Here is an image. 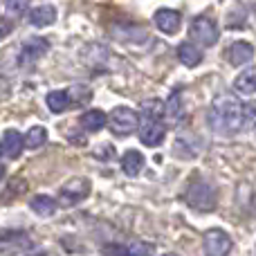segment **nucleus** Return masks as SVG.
Masks as SVG:
<instances>
[{
  "mask_svg": "<svg viewBox=\"0 0 256 256\" xmlns=\"http://www.w3.org/2000/svg\"><path fill=\"white\" fill-rule=\"evenodd\" d=\"M178 58H180L186 68H196L202 61V52H200L196 45H191L189 40H184V43H180V48H178Z\"/></svg>",
  "mask_w": 256,
  "mask_h": 256,
  "instance_id": "14",
  "label": "nucleus"
},
{
  "mask_svg": "<svg viewBox=\"0 0 256 256\" xmlns=\"http://www.w3.org/2000/svg\"><path fill=\"white\" fill-rule=\"evenodd\" d=\"M108 124V117H106V112H102V110H88L84 117H81V126L86 128V130H102L104 126Z\"/></svg>",
  "mask_w": 256,
  "mask_h": 256,
  "instance_id": "18",
  "label": "nucleus"
},
{
  "mask_svg": "<svg viewBox=\"0 0 256 256\" xmlns=\"http://www.w3.org/2000/svg\"><path fill=\"white\" fill-rule=\"evenodd\" d=\"M155 27H158L162 34H178L182 25V16L176 12V9H158L153 16Z\"/></svg>",
  "mask_w": 256,
  "mask_h": 256,
  "instance_id": "8",
  "label": "nucleus"
},
{
  "mask_svg": "<svg viewBox=\"0 0 256 256\" xmlns=\"http://www.w3.org/2000/svg\"><path fill=\"white\" fill-rule=\"evenodd\" d=\"M104 254L106 256H130L126 252V248H117V245H108V248L104 250Z\"/></svg>",
  "mask_w": 256,
  "mask_h": 256,
  "instance_id": "27",
  "label": "nucleus"
},
{
  "mask_svg": "<svg viewBox=\"0 0 256 256\" xmlns=\"http://www.w3.org/2000/svg\"><path fill=\"white\" fill-rule=\"evenodd\" d=\"M140 140L146 146H160L164 142V126L160 120H150V117H140Z\"/></svg>",
  "mask_w": 256,
  "mask_h": 256,
  "instance_id": "7",
  "label": "nucleus"
},
{
  "mask_svg": "<svg viewBox=\"0 0 256 256\" xmlns=\"http://www.w3.org/2000/svg\"><path fill=\"white\" fill-rule=\"evenodd\" d=\"M97 158H104V160H112V146L110 144H106L102 148V146H99L97 148Z\"/></svg>",
  "mask_w": 256,
  "mask_h": 256,
  "instance_id": "28",
  "label": "nucleus"
},
{
  "mask_svg": "<svg viewBox=\"0 0 256 256\" xmlns=\"http://www.w3.org/2000/svg\"><path fill=\"white\" fill-rule=\"evenodd\" d=\"M50 43L45 38H30L20 50V63H34L38 56L48 52Z\"/></svg>",
  "mask_w": 256,
  "mask_h": 256,
  "instance_id": "11",
  "label": "nucleus"
},
{
  "mask_svg": "<svg viewBox=\"0 0 256 256\" xmlns=\"http://www.w3.org/2000/svg\"><path fill=\"white\" fill-rule=\"evenodd\" d=\"M184 198H186V202L194 209H198V212H212V209L216 207V191H214V186L209 184V182L200 180V178L191 180V184L186 186Z\"/></svg>",
  "mask_w": 256,
  "mask_h": 256,
  "instance_id": "2",
  "label": "nucleus"
},
{
  "mask_svg": "<svg viewBox=\"0 0 256 256\" xmlns=\"http://www.w3.org/2000/svg\"><path fill=\"white\" fill-rule=\"evenodd\" d=\"M68 106H70V97L66 90H54L48 94V108L52 112H63Z\"/></svg>",
  "mask_w": 256,
  "mask_h": 256,
  "instance_id": "20",
  "label": "nucleus"
},
{
  "mask_svg": "<svg viewBox=\"0 0 256 256\" xmlns=\"http://www.w3.org/2000/svg\"><path fill=\"white\" fill-rule=\"evenodd\" d=\"M240 112H243V106L234 97H230V94L227 97H218L212 106L214 124L227 132H234L240 128Z\"/></svg>",
  "mask_w": 256,
  "mask_h": 256,
  "instance_id": "1",
  "label": "nucleus"
},
{
  "mask_svg": "<svg viewBox=\"0 0 256 256\" xmlns=\"http://www.w3.org/2000/svg\"><path fill=\"white\" fill-rule=\"evenodd\" d=\"M48 142V130L43 126H34L30 128V132L25 135V146L27 148H40Z\"/></svg>",
  "mask_w": 256,
  "mask_h": 256,
  "instance_id": "21",
  "label": "nucleus"
},
{
  "mask_svg": "<svg viewBox=\"0 0 256 256\" xmlns=\"http://www.w3.org/2000/svg\"><path fill=\"white\" fill-rule=\"evenodd\" d=\"M70 94H76V99H74L76 106H81V104H88L90 97H92V92H90L88 88H81V86H74V88L70 90Z\"/></svg>",
  "mask_w": 256,
  "mask_h": 256,
  "instance_id": "25",
  "label": "nucleus"
},
{
  "mask_svg": "<svg viewBox=\"0 0 256 256\" xmlns=\"http://www.w3.org/2000/svg\"><path fill=\"white\" fill-rule=\"evenodd\" d=\"M142 112H144L142 117L160 120V117L164 115V104H162V102H158V99H146V102L142 104Z\"/></svg>",
  "mask_w": 256,
  "mask_h": 256,
  "instance_id": "22",
  "label": "nucleus"
},
{
  "mask_svg": "<svg viewBox=\"0 0 256 256\" xmlns=\"http://www.w3.org/2000/svg\"><path fill=\"white\" fill-rule=\"evenodd\" d=\"M254 58V45L248 43V40H236V43L230 45L227 50V61L232 66H245Z\"/></svg>",
  "mask_w": 256,
  "mask_h": 256,
  "instance_id": "9",
  "label": "nucleus"
},
{
  "mask_svg": "<svg viewBox=\"0 0 256 256\" xmlns=\"http://www.w3.org/2000/svg\"><path fill=\"white\" fill-rule=\"evenodd\" d=\"M56 20V9L52 4H40V7L30 12V22L36 27H48Z\"/></svg>",
  "mask_w": 256,
  "mask_h": 256,
  "instance_id": "12",
  "label": "nucleus"
},
{
  "mask_svg": "<svg viewBox=\"0 0 256 256\" xmlns=\"http://www.w3.org/2000/svg\"><path fill=\"white\" fill-rule=\"evenodd\" d=\"M0 155H2V144H0Z\"/></svg>",
  "mask_w": 256,
  "mask_h": 256,
  "instance_id": "31",
  "label": "nucleus"
},
{
  "mask_svg": "<svg viewBox=\"0 0 256 256\" xmlns=\"http://www.w3.org/2000/svg\"><path fill=\"white\" fill-rule=\"evenodd\" d=\"M90 194V180L88 178H72L66 184L61 186V194H58V200H61L66 207H72V204L81 202L84 198H88Z\"/></svg>",
  "mask_w": 256,
  "mask_h": 256,
  "instance_id": "5",
  "label": "nucleus"
},
{
  "mask_svg": "<svg viewBox=\"0 0 256 256\" xmlns=\"http://www.w3.org/2000/svg\"><path fill=\"white\" fill-rule=\"evenodd\" d=\"M164 112H166V117L173 122V124H178V122H182V117H184V108H182L180 92H173L171 97H168L166 106H164Z\"/></svg>",
  "mask_w": 256,
  "mask_h": 256,
  "instance_id": "19",
  "label": "nucleus"
},
{
  "mask_svg": "<svg viewBox=\"0 0 256 256\" xmlns=\"http://www.w3.org/2000/svg\"><path fill=\"white\" fill-rule=\"evenodd\" d=\"M189 36L200 45H214L220 34H218L216 20H214L212 16H196L194 20H191Z\"/></svg>",
  "mask_w": 256,
  "mask_h": 256,
  "instance_id": "4",
  "label": "nucleus"
},
{
  "mask_svg": "<svg viewBox=\"0 0 256 256\" xmlns=\"http://www.w3.org/2000/svg\"><path fill=\"white\" fill-rule=\"evenodd\" d=\"M126 252L130 256H153L155 248L150 243H144V240H137V243H130L126 248Z\"/></svg>",
  "mask_w": 256,
  "mask_h": 256,
  "instance_id": "24",
  "label": "nucleus"
},
{
  "mask_svg": "<svg viewBox=\"0 0 256 256\" xmlns=\"http://www.w3.org/2000/svg\"><path fill=\"white\" fill-rule=\"evenodd\" d=\"M164 256H178V254H164Z\"/></svg>",
  "mask_w": 256,
  "mask_h": 256,
  "instance_id": "32",
  "label": "nucleus"
},
{
  "mask_svg": "<svg viewBox=\"0 0 256 256\" xmlns=\"http://www.w3.org/2000/svg\"><path fill=\"white\" fill-rule=\"evenodd\" d=\"M254 16H256V4H254Z\"/></svg>",
  "mask_w": 256,
  "mask_h": 256,
  "instance_id": "33",
  "label": "nucleus"
},
{
  "mask_svg": "<svg viewBox=\"0 0 256 256\" xmlns=\"http://www.w3.org/2000/svg\"><path fill=\"white\" fill-rule=\"evenodd\" d=\"M2 148L4 153L9 155L12 160H16L22 150V137L18 130H4V137H2Z\"/></svg>",
  "mask_w": 256,
  "mask_h": 256,
  "instance_id": "17",
  "label": "nucleus"
},
{
  "mask_svg": "<svg viewBox=\"0 0 256 256\" xmlns=\"http://www.w3.org/2000/svg\"><path fill=\"white\" fill-rule=\"evenodd\" d=\"M234 88L240 94H252L256 92V68H248L245 72H240L234 81Z\"/></svg>",
  "mask_w": 256,
  "mask_h": 256,
  "instance_id": "16",
  "label": "nucleus"
},
{
  "mask_svg": "<svg viewBox=\"0 0 256 256\" xmlns=\"http://www.w3.org/2000/svg\"><path fill=\"white\" fill-rule=\"evenodd\" d=\"M144 162L146 160L140 150H126L124 158H122V168H124V173L128 178H135L144 168Z\"/></svg>",
  "mask_w": 256,
  "mask_h": 256,
  "instance_id": "13",
  "label": "nucleus"
},
{
  "mask_svg": "<svg viewBox=\"0 0 256 256\" xmlns=\"http://www.w3.org/2000/svg\"><path fill=\"white\" fill-rule=\"evenodd\" d=\"M256 126V102L245 104L243 112H240V128H252Z\"/></svg>",
  "mask_w": 256,
  "mask_h": 256,
  "instance_id": "23",
  "label": "nucleus"
},
{
  "mask_svg": "<svg viewBox=\"0 0 256 256\" xmlns=\"http://www.w3.org/2000/svg\"><path fill=\"white\" fill-rule=\"evenodd\" d=\"M4 4H7L9 14H14V16H18V14H22L27 9V4H30V0H4Z\"/></svg>",
  "mask_w": 256,
  "mask_h": 256,
  "instance_id": "26",
  "label": "nucleus"
},
{
  "mask_svg": "<svg viewBox=\"0 0 256 256\" xmlns=\"http://www.w3.org/2000/svg\"><path fill=\"white\" fill-rule=\"evenodd\" d=\"M204 256H227L232 252V238L222 230H209L202 236Z\"/></svg>",
  "mask_w": 256,
  "mask_h": 256,
  "instance_id": "6",
  "label": "nucleus"
},
{
  "mask_svg": "<svg viewBox=\"0 0 256 256\" xmlns=\"http://www.w3.org/2000/svg\"><path fill=\"white\" fill-rule=\"evenodd\" d=\"M108 124H110V130L115 135H132L140 126V117L132 108H126V106H120L110 112L108 117Z\"/></svg>",
  "mask_w": 256,
  "mask_h": 256,
  "instance_id": "3",
  "label": "nucleus"
},
{
  "mask_svg": "<svg viewBox=\"0 0 256 256\" xmlns=\"http://www.w3.org/2000/svg\"><path fill=\"white\" fill-rule=\"evenodd\" d=\"M30 207L34 214L48 218V216H54V212H56V200L50 198V196H34L30 200Z\"/></svg>",
  "mask_w": 256,
  "mask_h": 256,
  "instance_id": "15",
  "label": "nucleus"
},
{
  "mask_svg": "<svg viewBox=\"0 0 256 256\" xmlns=\"http://www.w3.org/2000/svg\"><path fill=\"white\" fill-rule=\"evenodd\" d=\"M12 30H14L12 20H7V18H0V36L9 34V32H12Z\"/></svg>",
  "mask_w": 256,
  "mask_h": 256,
  "instance_id": "29",
  "label": "nucleus"
},
{
  "mask_svg": "<svg viewBox=\"0 0 256 256\" xmlns=\"http://www.w3.org/2000/svg\"><path fill=\"white\" fill-rule=\"evenodd\" d=\"M27 248H32V240L25 234H7L4 238H0V256L22 252Z\"/></svg>",
  "mask_w": 256,
  "mask_h": 256,
  "instance_id": "10",
  "label": "nucleus"
},
{
  "mask_svg": "<svg viewBox=\"0 0 256 256\" xmlns=\"http://www.w3.org/2000/svg\"><path fill=\"white\" fill-rule=\"evenodd\" d=\"M2 176H4V166L0 164V180H2Z\"/></svg>",
  "mask_w": 256,
  "mask_h": 256,
  "instance_id": "30",
  "label": "nucleus"
}]
</instances>
